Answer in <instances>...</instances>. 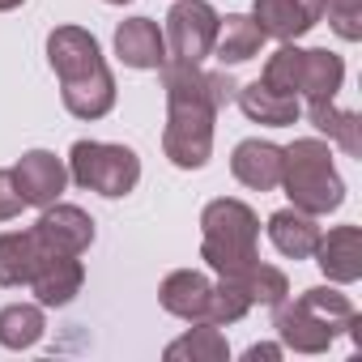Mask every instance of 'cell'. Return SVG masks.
Returning a JSON list of instances; mask_svg holds the SVG:
<instances>
[{"label":"cell","instance_id":"1","mask_svg":"<svg viewBox=\"0 0 362 362\" xmlns=\"http://www.w3.org/2000/svg\"><path fill=\"white\" fill-rule=\"evenodd\" d=\"M166 90V128H162V153L179 170H201L214 153V119L218 103L209 94V77L201 64L166 60L158 69Z\"/></svg>","mask_w":362,"mask_h":362},{"label":"cell","instance_id":"2","mask_svg":"<svg viewBox=\"0 0 362 362\" xmlns=\"http://www.w3.org/2000/svg\"><path fill=\"white\" fill-rule=\"evenodd\" d=\"M47 60L60 81V98L77 119H103L115 107V77L103 60V47L81 26H56L47 35Z\"/></svg>","mask_w":362,"mask_h":362},{"label":"cell","instance_id":"3","mask_svg":"<svg viewBox=\"0 0 362 362\" xmlns=\"http://www.w3.org/2000/svg\"><path fill=\"white\" fill-rule=\"evenodd\" d=\"M354 320H358L354 303L332 286H311L294 303L281 298L273 307V332L281 349H294V354H324L337 341V332L349 328Z\"/></svg>","mask_w":362,"mask_h":362},{"label":"cell","instance_id":"4","mask_svg":"<svg viewBox=\"0 0 362 362\" xmlns=\"http://www.w3.org/2000/svg\"><path fill=\"white\" fill-rule=\"evenodd\" d=\"M201 260L218 277H239L260 260V218L235 197H218L201 214Z\"/></svg>","mask_w":362,"mask_h":362},{"label":"cell","instance_id":"5","mask_svg":"<svg viewBox=\"0 0 362 362\" xmlns=\"http://www.w3.org/2000/svg\"><path fill=\"white\" fill-rule=\"evenodd\" d=\"M290 205L311 214V218H324V214H337L345 205V184L332 166V145L320 141V136H298L294 145L281 149V184Z\"/></svg>","mask_w":362,"mask_h":362},{"label":"cell","instance_id":"6","mask_svg":"<svg viewBox=\"0 0 362 362\" xmlns=\"http://www.w3.org/2000/svg\"><path fill=\"white\" fill-rule=\"evenodd\" d=\"M264 86L307 98V103H332L341 81H345V60L328 47H294L281 43L269 60H264Z\"/></svg>","mask_w":362,"mask_h":362},{"label":"cell","instance_id":"7","mask_svg":"<svg viewBox=\"0 0 362 362\" xmlns=\"http://www.w3.org/2000/svg\"><path fill=\"white\" fill-rule=\"evenodd\" d=\"M69 179L86 192H98L107 201L128 197L141 184V158L128 145L111 141H77L69 149Z\"/></svg>","mask_w":362,"mask_h":362},{"label":"cell","instance_id":"8","mask_svg":"<svg viewBox=\"0 0 362 362\" xmlns=\"http://www.w3.org/2000/svg\"><path fill=\"white\" fill-rule=\"evenodd\" d=\"M218 9L209 0H175L166 13V60H184V64H201L205 56H214L218 43Z\"/></svg>","mask_w":362,"mask_h":362},{"label":"cell","instance_id":"9","mask_svg":"<svg viewBox=\"0 0 362 362\" xmlns=\"http://www.w3.org/2000/svg\"><path fill=\"white\" fill-rule=\"evenodd\" d=\"M35 235H39V243H43L47 252H56V256H81V252H90V243H94V218H90L86 209H77V205L52 201V205H43V214H39V222H35Z\"/></svg>","mask_w":362,"mask_h":362},{"label":"cell","instance_id":"10","mask_svg":"<svg viewBox=\"0 0 362 362\" xmlns=\"http://www.w3.org/2000/svg\"><path fill=\"white\" fill-rule=\"evenodd\" d=\"M324 18V0H256L252 5V22L264 30V39L277 43H294L307 30H315Z\"/></svg>","mask_w":362,"mask_h":362},{"label":"cell","instance_id":"11","mask_svg":"<svg viewBox=\"0 0 362 362\" xmlns=\"http://www.w3.org/2000/svg\"><path fill=\"white\" fill-rule=\"evenodd\" d=\"M13 179H18V192H22L26 209H43L52 201H60V192L69 184V166L47 149H30V153L18 158Z\"/></svg>","mask_w":362,"mask_h":362},{"label":"cell","instance_id":"12","mask_svg":"<svg viewBox=\"0 0 362 362\" xmlns=\"http://www.w3.org/2000/svg\"><path fill=\"white\" fill-rule=\"evenodd\" d=\"M158 303H162V311L188 320V324H205L209 303H214V281L205 273H197V269H175V273L162 277Z\"/></svg>","mask_w":362,"mask_h":362},{"label":"cell","instance_id":"13","mask_svg":"<svg viewBox=\"0 0 362 362\" xmlns=\"http://www.w3.org/2000/svg\"><path fill=\"white\" fill-rule=\"evenodd\" d=\"M315 264L332 286H354L362 277V230L358 226H332L315 243Z\"/></svg>","mask_w":362,"mask_h":362},{"label":"cell","instance_id":"14","mask_svg":"<svg viewBox=\"0 0 362 362\" xmlns=\"http://www.w3.org/2000/svg\"><path fill=\"white\" fill-rule=\"evenodd\" d=\"M86 286V269L77 256H43L30 277V294L39 307H69Z\"/></svg>","mask_w":362,"mask_h":362},{"label":"cell","instance_id":"15","mask_svg":"<svg viewBox=\"0 0 362 362\" xmlns=\"http://www.w3.org/2000/svg\"><path fill=\"white\" fill-rule=\"evenodd\" d=\"M230 170H235V179H239L243 188H252V192H273V188L281 184V145L260 141V136L239 141L235 153H230Z\"/></svg>","mask_w":362,"mask_h":362},{"label":"cell","instance_id":"16","mask_svg":"<svg viewBox=\"0 0 362 362\" xmlns=\"http://www.w3.org/2000/svg\"><path fill=\"white\" fill-rule=\"evenodd\" d=\"M115 56L128 69H162L166 64V39L158 30V22L149 18H128L115 26Z\"/></svg>","mask_w":362,"mask_h":362},{"label":"cell","instance_id":"17","mask_svg":"<svg viewBox=\"0 0 362 362\" xmlns=\"http://www.w3.org/2000/svg\"><path fill=\"white\" fill-rule=\"evenodd\" d=\"M235 98H239L243 115H247L252 124H264V128H290V124L298 119V111H303V98L281 94V90H273V86H264V81L239 86Z\"/></svg>","mask_w":362,"mask_h":362},{"label":"cell","instance_id":"18","mask_svg":"<svg viewBox=\"0 0 362 362\" xmlns=\"http://www.w3.org/2000/svg\"><path fill=\"white\" fill-rule=\"evenodd\" d=\"M43 256H56L39 243L35 226L30 230H9V235H0V286H30L35 269L43 264Z\"/></svg>","mask_w":362,"mask_h":362},{"label":"cell","instance_id":"19","mask_svg":"<svg viewBox=\"0 0 362 362\" xmlns=\"http://www.w3.org/2000/svg\"><path fill=\"white\" fill-rule=\"evenodd\" d=\"M320 222L311 218V214H303V209H277L273 218H269V239H273V247L281 252V256H290V260H311V252H315V243H320Z\"/></svg>","mask_w":362,"mask_h":362},{"label":"cell","instance_id":"20","mask_svg":"<svg viewBox=\"0 0 362 362\" xmlns=\"http://www.w3.org/2000/svg\"><path fill=\"white\" fill-rule=\"evenodd\" d=\"M260 47H264V30H260L247 13H230V18H222V26H218V43H214V56L222 60V69L256 60Z\"/></svg>","mask_w":362,"mask_h":362},{"label":"cell","instance_id":"21","mask_svg":"<svg viewBox=\"0 0 362 362\" xmlns=\"http://www.w3.org/2000/svg\"><path fill=\"white\" fill-rule=\"evenodd\" d=\"M226 358H230V345L218 324H197L166 345V362H226Z\"/></svg>","mask_w":362,"mask_h":362},{"label":"cell","instance_id":"22","mask_svg":"<svg viewBox=\"0 0 362 362\" xmlns=\"http://www.w3.org/2000/svg\"><path fill=\"white\" fill-rule=\"evenodd\" d=\"M222 281H230L252 307H277V303L290 294V277H286L281 269L264 264V260H256V264H247L239 277H222Z\"/></svg>","mask_w":362,"mask_h":362},{"label":"cell","instance_id":"23","mask_svg":"<svg viewBox=\"0 0 362 362\" xmlns=\"http://www.w3.org/2000/svg\"><path fill=\"white\" fill-rule=\"evenodd\" d=\"M47 332V320H43V307L39 303H9L0 307V345L5 349H30L39 345Z\"/></svg>","mask_w":362,"mask_h":362},{"label":"cell","instance_id":"24","mask_svg":"<svg viewBox=\"0 0 362 362\" xmlns=\"http://www.w3.org/2000/svg\"><path fill=\"white\" fill-rule=\"evenodd\" d=\"M307 119L320 132H328V141H337L349 158L362 153V119H358V111H337L332 103H307Z\"/></svg>","mask_w":362,"mask_h":362},{"label":"cell","instance_id":"25","mask_svg":"<svg viewBox=\"0 0 362 362\" xmlns=\"http://www.w3.org/2000/svg\"><path fill=\"white\" fill-rule=\"evenodd\" d=\"M324 13H328V26L345 43L362 39V0H324Z\"/></svg>","mask_w":362,"mask_h":362},{"label":"cell","instance_id":"26","mask_svg":"<svg viewBox=\"0 0 362 362\" xmlns=\"http://www.w3.org/2000/svg\"><path fill=\"white\" fill-rule=\"evenodd\" d=\"M22 209H26V201H22V192H18L13 170H0V222H13Z\"/></svg>","mask_w":362,"mask_h":362},{"label":"cell","instance_id":"27","mask_svg":"<svg viewBox=\"0 0 362 362\" xmlns=\"http://www.w3.org/2000/svg\"><path fill=\"white\" fill-rule=\"evenodd\" d=\"M205 77H209V94H214L218 111H222L226 103H235V90H239V86H235V77H230L226 69H218V73H205Z\"/></svg>","mask_w":362,"mask_h":362},{"label":"cell","instance_id":"28","mask_svg":"<svg viewBox=\"0 0 362 362\" xmlns=\"http://www.w3.org/2000/svg\"><path fill=\"white\" fill-rule=\"evenodd\" d=\"M247 362H260V358H269V362H277L281 358V345H252L247 354H243Z\"/></svg>","mask_w":362,"mask_h":362},{"label":"cell","instance_id":"29","mask_svg":"<svg viewBox=\"0 0 362 362\" xmlns=\"http://www.w3.org/2000/svg\"><path fill=\"white\" fill-rule=\"evenodd\" d=\"M18 5H26V0H0V13H9V9H18Z\"/></svg>","mask_w":362,"mask_h":362},{"label":"cell","instance_id":"30","mask_svg":"<svg viewBox=\"0 0 362 362\" xmlns=\"http://www.w3.org/2000/svg\"><path fill=\"white\" fill-rule=\"evenodd\" d=\"M107 5H128V0H107Z\"/></svg>","mask_w":362,"mask_h":362}]
</instances>
